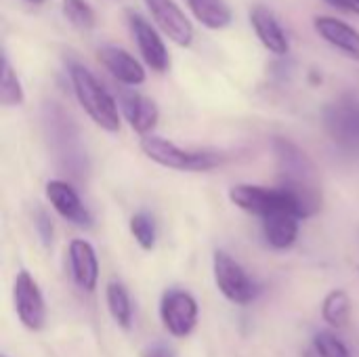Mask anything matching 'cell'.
Wrapping results in <instances>:
<instances>
[{"label":"cell","instance_id":"cell-1","mask_svg":"<svg viewBox=\"0 0 359 357\" xmlns=\"http://www.w3.org/2000/svg\"><path fill=\"white\" fill-rule=\"evenodd\" d=\"M273 154L278 162L280 173V187L288 189L301 208V217L309 219L322 210V187H320V175L313 160L307 156L305 149H301L297 143H292L286 137H276Z\"/></svg>","mask_w":359,"mask_h":357},{"label":"cell","instance_id":"cell-2","mask_svg":"<svg viewBox=\"0 0 359 357\" xmlns=\"http://www.w3.org/2000/svg\"><path fill=\"white\" fill-rule=\"evenodd\" d=\"M69 80L78 103L88 114V118L107 133L120 130V112L116 99L99 82V78L82 63L69 61Z\"/></svg>","mask_w":359,"mask_h":357},{"label":"cell","instance_id":"cell-3","mask_svg":"<svg viewBox=\"0 0 359 357\" xmlns=\"http://www.w3.org/2000/svg\"><path fill=\"white\" fill-rule=\"evenodd\" d=\"M141 151L156 164L172 170L183 173H206L223 164V156L217 151H204V149H183L177 143L147 135L141 137Z\"/></svg>","mask_w":359,"mask_h":357},{"label":"cell","instance_id":"cell-4","mask_svg":"<svg viewBox=\"0 0 359 357\" xmlns=\"http://www.w3.org/2000/svg\"><path fill=\"white\" fill-rule=\"evenodd\" d=\"M229 200L238 208L257 215L259 219L271 217L276 213H294L299 219H303L297 198L284 187H261L240 183L229 189Z\"/></svg>","mask_w":359,"mask_h":357},{"label":"cell","instance_id":"cell-5","mask_svg":"<svg viewBox=\"0 0 359 357\" xmlns=\"http://www.w3.org/2000/svg\"><path fill=\"white\" fill-rule=\"evenodd\" d=\"M324 126L330 139L345 151L359 154V97L341 95L324 107Z\"/></svg>","mask_w":359,"mask_h":357},{"label":"cell","instance_id":"cell-6","mask_svg":"<svg viewBox=\"0 0 359 357\" xmlns=\"http://www.w3.org/2000/svg\"><path fill=\"white\" fill-rule=\"evenodd\" d=\"M215 282L221 295L233 305H248L259 297V286L244 271V267L225 250H217L212 257Z\"/></svg>","mask_w":359,"mask_h":357},{"label":"cell","instance_id":"cell-7","mask_svg":"<svg viewBox=\"0 0 359 357\" xmlns=\"http://www.w3.org/2000/svg\"><path fill=\"white\" fill-rule=\"evenodd\" d=\"M13 303H15V311L19 322L32 330L38 332L44 328L46 324V305H44V297L40 292L38 282L29 276V271L21 269L15 278L13 284Z\"/></svg>","mask_w":359,"mask_h":357},{"label":"cell","instance_id":"cell-8","mask_svg":"<svg viewBox=\"0 0 359 357\" xmlns=\"http://www.w3.org/2000/svg\"><path fill=\"white\" fill-rule=\"evenodd\" d=\"M198 301L185 290H168L160 303V320L164 328L177 337L187 339L198 326Z\"/></svg>","mask_w":359,"mask_h":357},{"label":"cell","instance_id":"cell-9","mask_svg":"<svg viewBox=\"0 0 359 357\" xmlns=\"http://www.w3.org/2000/svg\"><path fill=\"white\" fill-rule=\"evenodd\" d=\"M126 19H128L130 34H133V38H135V42L139 46V53H141L143 61L154 72L164 74L170 67V55H168L166 44H164L162 36L158 34V29L145 17H141L135 11H128Z\"/></svg>","mask_w":359,"mask_h":357},{"label":"cell","instance_id":"cell-10","mask_svg":"<svg viewBox=\"0 0 359 357\" xmlns=\"http://www.w3.org/2000/svg\"><path fill=\"white\" fill-rule=\"evenodd\" d=\"M158 27L179 46H189L194 42V27L185 13L175 0H145Z\"/></svg>","mask_w":359,"mask_h":357},{"label":"cell","instance_id":"cell-11","mask_svg":"<svg viewBox=\"0 0 359 357\" xmlns=\"http://www.w3.org/2000/svg\"><path fill=\"white\" fill-rule=\"evenodd\" d=\"M46 198L50 202V206L72 225L80 227V229H88L93 227V217L86 210V206L82 204L80 196L76 194V189L59 179H53L46 183Z\"/></svg>","mask_w":359,"mask_h":357},{"label":"cell","instance_id":"cell-12","mask_svg":"<svg viewBox=\"0 0 359 357\" xmlns=\"http://www.w3.org/2000/svg\"><path fill=\"white\" fill-rule=\"evenodd\" d=\"M120 109H122L124 118L128 120L130 128L135 133H139L141 137L151 135V130L158 126L160 109L149 97H145L141 93L122 90L120 93Z\"/></svg>","mask_w":359,"mask_h":357},{"label":"cell","instance_id":"cell-13","mask_svg":"<svg viewBox=\"0 0 359 357\" xmlns=\"http://www.w3.org/2000/svg\"><path fill=\"white\" fill-rule=\"evenodd\" d=\"M97 57L103 63V67L118 82H122L126 86H139V84L145 82V69H143V65L128 50H124L120 46L107 44V46H101L97 50Z\"/></svg>","mask_w":359,"mask_h":357},{"label":"cell","instance_id":"cell-14","mask_svg":"<svg viewBox=\"0 0 359 357\" xmlns=\"http://www.w3.org/2000/svg\"><path fill=\"white\" fill-rule=\"evenodd\" d=\"M69 267H72V278L82 290H95L99 282V259L90 242L86 240H72L69 248Z\"/></svg>","mask_w":359,"mask_h":357},{"label":"cell","instance_id":"cell-15","mask_svg":"<svg viewBox=\"0 0 359 357\" xmlns=\"http://www.w3.org/2000/svg\"><path fill=\"white\" fill-rule=\"evenodd\" d=\"M250 23L259 36V40L263 42V46L273 53V55H286L288 53V38L286 32L282 27V23L278 21V17L263 4H257L250 8Z\"/></svg>","mask_w":359,"mask_h":357},{"label":"cell","instance_id":"cell-16","mask_svg":"<svg viewBox=\"0 0 359 357\" xmlns=\"http://www.w3.org/2000/svg\"><path fill=\"white\" fill-rule=\"evenodd\" d=\"M313 23H316L318 34L326 42H330L332 46H337L339 50H343L347 57L359 61V32L355 27H351L343 19L328 17V15L316 17Z\"/></svg>","mask_w":359,"mask_h":357},{"label":"cell","instance_id":"cell-17","mask_svg":"<svg viewBox=\"0 0 359 357\" xmlns=\"http://www.w3.org/2000/svg\"><path fill=\"white\" fill-rule=\"evenodd\" d=\"M261 221H263V236L271 248L288 250L294 246L299 238V223H301V219L294 213H276Z\"/></svg>","mask_w":359,"mask_h":357},{"label":"cell","instance_id":"cell-18","mask_svg":"<svg viewBox=\"0 0 359 357\" xmlns=\"http://www.w3.org/2000/svg\"><path fill=\"white\" fill-rule=\"evenodd\" d=\"M196 19L208 29H221L231 23V11L225 0H187Z\"/></svg>","mask_w":359,"mask_h":357},{"label":"cell","instance_id":"cell-19","mask_svg":"<svg viewBox=\"0 0 359 357\" xmlns=\"http://www.w3.org/2000/svg\"><path fill=\"white\" fill-rule=\"evenodd\" d=\"M322 318L332 328H345L351 320V299L345 290L337 288L326 295L322 303Z\"/></svg>","mask_w":359,"mask_h":357},{"label":"cell","instance_id":"cell-20","mask_svg":"<svg viewBox=\"0 0 359 357\" xmlns=\"http://www.w3.org/2000/svg\"><path fill=\"white\" fill-rule=\"evenodd\" d=\"M105 299H107V309H109L111 318L118 322L120 328L128 330L133 324V303H130V297H128V290L124 288V284L109 282L107 290H105Z\"/></svg>","mask_w":359,"mask_h":357},{"label":"cell","instance_id":"cell-21","mask_svg":"<svg viewBox=\"0 0 359 357\" xmlns=\"http://www.w3.org/2000/svg\"><path fill=\"white\" fill-rule=\"evenodd\" d=\"M23 99H25V95H23V86H21V82H19V78H17L15 69L11 67V61H8L6 53H4V57H2L0 101H2V105H4V107H17V105H21V103H23Z\"/></svg>","mask_w":359,"mask_h":357},{"label":"cell","instance_id":"cell-22","mask_svg":"<svg viewBox=\"0 0 359 357\" xmlns=\"http://www.w3.org/2000/svg\"><path fill=\"white\" fill-rule=\"evenodd\" d=\"M61 8H63L65 19L74 27H78V29H86L88 32L97 23L95 11H93V6L86 0H61Z\"/></svg>","mask_w":359,"mask_h":357},{"label":"cell","instance_id":"cell-23","mask_svg":"<svg viewBox=\"0 0 359 357\" xmlns=\"http://www.w3.org/2000/svg\"><path fill=\"white\" fill-rule=\"evenodd\" d=\"M130 234L143 250H154V246H156V223L147 213L133 215Z\"/></svg>","mask_w":359,"mask_h":357},{"label":"cell","instance_id":"cell-24","mask_svg":"<svg viewBox=\"0 0 359 357\" xmlns=\"http://www.w3.org/2000/svg\"><path fill=\"white\" fill-rule=\"evenodd\" d=\"M313 349L320 357H353L343 341H339L332 332H318L313 339Z\"/></svg>","mask_w":359,"mask_h":357},{"label":"cell","instance_id":"cell-25","mask_svg":"<svg viewBox=\"0 0 359 357\" xmlns=\"http://www.w3.org/2000/svg\"><path fill=\"white\" fill-rule=\"evenodd\" d=\"M34 225H36V231H38L42 244L50 246L53 244V221H50V217L42 208H38V213L34 217Z\"/></svg>","mask_w":359,"mask_h":357},{"label":"cell","instance_id":"cell-26","mask_svg":"<svg viewBox=\"0 0 359 357\" xmlns=\"http://www.w3.org/2000/svg\"><path fill=\"white\" fill-rule=\"evenodd\" d=\"M141 357H177L172 347H166V345H154L149 347Z\"/></svg>","mask_w":359,"mask_h":357},{"label":"cell","instance_id":"cell-27","mask_svg":"<svg viewBox=\"0 0 359 357\" xmlns=\"http://www.w3.org/2000/svg\"><path fill=\"white\" fill-rule=\"evenodd\" d=\"M328 4L337 6V8H343L347 13H353V15H359V0H326Z\"/></svg>","mask_w":359,"mask_h":357},{"label":"cell","instance_id":"cell-28","mask_svg":"<svg viewBox=\"0 0 359 357\" xmlns=\"http://www.w3.org/2000/svg\"><path fill=\"white\" fill-rule=\"evenodd\" d=\"M303 357H320V356H318V353H316V349H313V351H307Z\"/></svg>","mask_w":359,"mask_h":357},{"label":"cell","instance_id":"cell-29","mask_svg":"<svg viewBox=\"0 0 359 357\" xmlns=\"http://www.w3.org/2000/svg\"><path fill=\"white\" fill-rule=\"evenodd\" d=\"M27 2H34V4H40L42 0H27Z\"/></svg>","mask_w":359,"mask_h":357},{"label":"cell","instance_id":"cell-30","mask_svg":"<svg viewBox=\"0 0 359 357\" xmlns=\"http://www.w3.org/2000/svg\"><path fill=\"white\" fill-rule=\"evenodd\" d=\"M358 271H359V267H358Z\"/></svg>","mask_w":359,"mask_h":357},{"label":"cell","instance_id":"cell-31","mask_svg":"<svg viewBox=\"0 0 359 357\" xmlns=\"http://www.w3.org/2000/svg\"><path fill=\"white\" fill-rule=\"evenodd\" d=\"M4 357H6V356H4Z\"/></svg>","mask_w":359,"mask_h":357}]
</instances>
